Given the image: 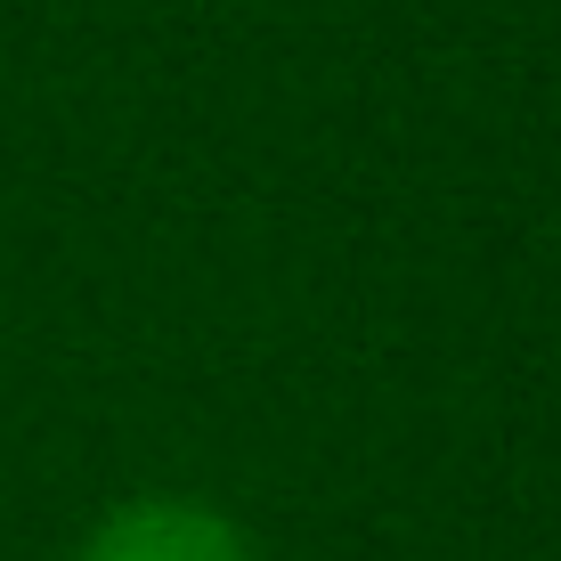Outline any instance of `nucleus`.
<instances>
[{"mask_svg": "<svg viewBox=\"0 0 561 561\" xmlns=\"http://www.w3.org/2000/svg\"><path fill=\"white\" fill-rule=\"evenodd\" d=\"M82 561H261L253 537L196 496H130L90 529Z\"/></svg>", "mask_w": 561, "mask_h": 561, "instance_id": "obj_1", "label": "nucleus"}]
</instances>
